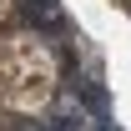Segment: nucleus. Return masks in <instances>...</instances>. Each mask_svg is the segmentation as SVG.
<instances>
[{
    "instance_id": "1",
    "label": "nucleus",
    "mask_w": 131,
    "mask_h": 131,
    "mask_svg": "<svg viewBox=\"0 0 131 131\" xmlns=\"http://www.w3.org/2000/svg\"><path fill=\"white\" fill-rule=\"evenodd\" d=\"M61 71L40 35L30 30H0V106L15 116H35L56 101Z\"/></svg>"
},
{
    "instance_id": "2",
    "label": "nucleus",
    "mask_w": 131,
    "mask_h": 131,
    "mask_svg": "<svg viewBox=\"0 0 131 131\" xmlns=\"http://www.w3.org/2000/svg\"><path fill=\"white\" fill-rule=\"evenodd\" d=\"M10 5H15V0H0V20H5V15H10Z\"/></svg>"
}]
</instances>
